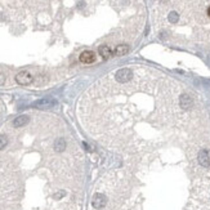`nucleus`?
<instances>
[{
	"instance_id": "obj_10",
	"label": "nucleus",
	"mask_w": 210,
	"mask_h": 210,
	"mask_svg": "<svg viewBox=\"0 0 210 210\" xmlns=\"http://www.w3.org/2000/svg\"><path fill=\"white\" fill-rule=\"evenodd\" d=\"M99 56H102V58H104V59H108L112 56V52L110 49V46H107V45L99 46Z\"/></svg>"
},
{
	"instance_id": "obj_11",
	"label": "nucleus",
	"mask_w": 210,
	"mask_h": 210,
	"mask_svg": "<svg viewBox=\"0 0 210 210\" xmlns=\"http://www.w3.org/2000/svg\"><path fill=\"white\" fill-rule=\"evenodd\" d=\"M8 145V135L1 133L0 134V151H3Z\"/></svg>"
},
{
	"instance_id": "obj_7",
	"label": "nucleus",
	"mask_w": 210,
	"mask_h": 210,
	"mask_svg": "<svg viewBox=\"0 0 210 210\" xmlns=\"http://www.w3.org/2000/svg\"><path fill=\"white\" fill-rule=\"evenodd\" d=\"M197 159H198V162H200L201 166L208 168L209 165H210V157H209L208 151L201 150L200 152H198V155H197Z\"/></svg>"
},
{
	"instance_id": "obj_6",
	"label": "nucleus",
	"mask_w": 210,
	"mask_h": 210,
	"mask_svg": "<svg viewBox=\"0 0 210 210\" xmlns=\"http://www.w3.org/2000/svg\"><path fill=\"white\" fill-rule=\"evenodd\" d=\"M30 123V116L29 115H21L13 120V128H23L25 125Z\"/></svg>"
},
{
	"instance_id": "obj_2",
	"label": "nucleus",
	"mask_w": 210,
	"mask_h": 210,
	"mask_svg": "<svg viewBox=\"0 0 210 210\" xmlns=\"http://www.w3.org/2000/svg\"><path fill=\"white\" fill-rule=\"evenodd\" d=\"M56 106H57V102L52 98H43L34 103V107L38 110H52Z\"/></svg>"
},
{
	"instance_id": "obj_8",
	"label": "nucleus",
	"mask_w": 210,
	"mask_h": 210,
	"mask_svg": "<svg viewBox=\"0 0 210 210\" xmlns=\"http://www.w3.org/2000/svg\"><path fill=\"white\" fill-rule=\"evenodd\" d=\"M80 61L82 63H93L95 61V53L92 50H85L80 54Z\"/></svg>"
},
{
	"instance_id": "obj_12",
	"label": "nucleus",
	"mask_w": 210,
	"mask_h": 210,
	"mask_svg": "<svg viewBox=\"0 0 210 210\" xmlns=\"http://www.w3.org/2000/svg\"><path fill=\"white\" fill-rule=\"evenodd\" d=\"M4 81H5V76L3 75L1 72H0V85H3V84H4Z\"/></svg>"
},
{
	"instance_id": "obj_4",
	"label": "nucleus",
	"mask_w": 210,
	"mask_h": 210,
	"mask_svg": "<svg viewBox=\"0 0 210 210\" xmlns=\"http://www.w3.org/2000/svg\"><path fill=\"white\" fill-rule=\"evenodd\" d=\"M32 80H34V77H32V75L29 72V71H21V72H18L17 76H16V81L21 85L31 84Z\"/></svg>"
},
{
	"instance_id": "obj_1",
	"label": "nucleus",
	"mask_w": 210,
	"mask_h": 210,
	"mask_svg": "<svg viewBox=\"0 0 210 210\" xmlns=\"http://www.w3.org/2000/svg\"><path fill=\"white\" fill-rule=\"evenodd\" d=\"M133 77V71L130 68H121L115 74V79L116 81L121 82V84H125V82H129Z\"/></svg>"
},
{
	"instance_id": "obj_5",
	"label": "nucleus",
	"mask_w": 210,
	"mask_h": 210,
	"mask_svg": "<svg viewBox=\"0 0 210 210\" xmlns=\"http://www.w3.org/2000/svg\"><path fill=\"white\" fill-rule=\"evenodd\" d=\"M179 106H181V110L183 111H190L193 106V99L191 98V95L188 94H182L181 95V99H179Z\"/></svg>"
},
{
	"instance_id": "obj_9",
	"label": "nucleus",
	"mask_w": 210,
	"mask_h": 210,
	"mask_svg": "<svg viewBox=\"0 0 210 210\" xmlns=\"http://www.w3.org/2000/svg\"><path fill=\"white\" fill-rule=\"evenodd\" d=\"M129 52V45L126 44H121V45H117L114 50V54L117 57H121V56H125L126 53Z\"/></svg>"
},
{
	"instance_id": "obj_3",
	"label": "nucleus",
	"mask_w": 210,
	"mask_h": 210,
	"mask_svg": "<svg viewBox=\"0 0 210 210\" xmlns=\"http://www.w3.org/2000/svg\"><path fill=\"white\" fill-rule=\"evenodd\" d=\"M107 202H108V200H107V197L103 195V193H95V195L93 196L92 205H93V208L94 209L104 208V206L107 205Z\"/></svg>"
},
{
	"instance_id": "obj_13",
	"label": "nucleus",
	"mask_w": 210,
	"mask_h": 210,
	"mask_svg": "<svg viewBox=\"0 0 210 210\" xmlns=\"http://www.w3.org/2000/svg\"><path fill=\"white\" fill-rule=\"evenodd\" d=\"M206 14H208V17L210 18V7H208V9H206Z\"/></svg>"
}]
</instances>
